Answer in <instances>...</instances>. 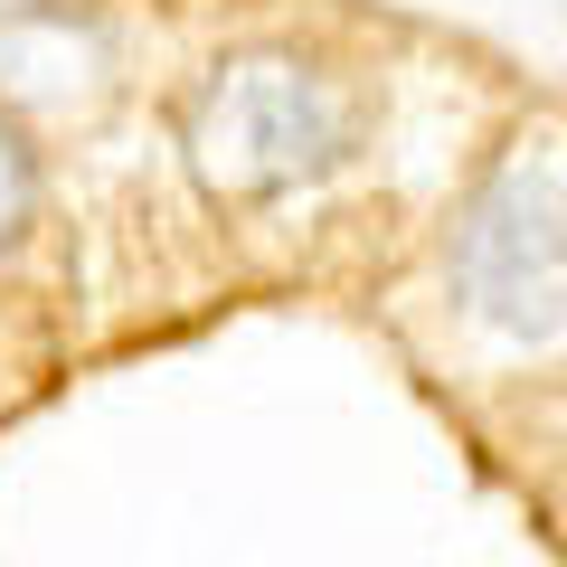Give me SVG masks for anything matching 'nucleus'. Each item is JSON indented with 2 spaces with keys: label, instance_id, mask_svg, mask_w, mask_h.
<instances>
[{
  "label": "nucleus",
  "instance_id": "obj_2",
  "mask_svg": "<svg viewBox=\"0 0 567 567\" xmlns=\"http://www.w3.org/2000/svg\"><path fill=\"white\" fill-rule=\"evenodd\" d=\"M454 293L502 341H567V189L548 171L511 162L473 189L454 227Z\"/></svg>",
  "mask_w": 567,
  "mask_h": 567
},
{
  "label": "nucleus",
  "instance_id": "obj_3",
  "mask_svg": "<svg viewBox=\"0 0 567 567\" xmlns=\"http://www.w3.org/2000/svg\"><path fill=\"white\" fill-rule=\"evenodd\" d=\"M29 199H39V152L20 142V123L0 114V237L29 218Z\"/></svg>",
  "mask_w": 567,
  "mask_h": 567
},
{
  "label": "nucleus",
  "instance_id": "obj_1",
  "mask_svg": "<svg viewBox=\"0 0 567 567\" xmlns=\"http://www.w3.org/2000/svg\"><path fill=\"white\" fill-rule=\"evenodd\" d=\"M181 133L218 199H284L350 162V95L303 58H227L189 95Z\"/></svg>",
  "mask_w": 567,
  "mask_h": 567
}]
</instances>
